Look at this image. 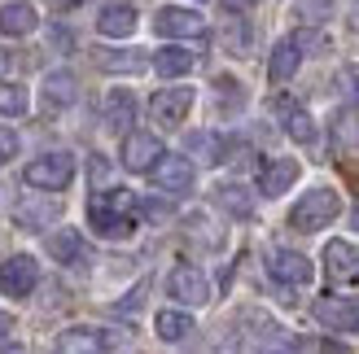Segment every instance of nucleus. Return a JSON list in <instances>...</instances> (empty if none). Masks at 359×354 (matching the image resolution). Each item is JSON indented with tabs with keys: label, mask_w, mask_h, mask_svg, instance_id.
Wrapping results in <instances>:
<instances>
[{
	"label": "nucleus",
	"mask_w": 359,
	"mask_h": 354,
	"mask_svg": "<svg viewBox=\"0 0 359 354\" xmlns=\"http://www.w3.org/2000/svg\"><path fill=\"white\" fill-rule=\"evenodd\" d=\"M88 223L105 241H123L136 232V192L128 188H101L88 197Z\"/></svg>",
	"instance_id": "nucleus-1"
},
{
	"label": "nucleus",
	"mask_w": 359,
	"mask_h": 354,
	"mask_svg": "<svg viewBox=\"0 0 359 354\" xmlns=\"http://www.w3.org/2000/svg\"><path fill=\"white\" fill-rule=\"evenodd\" d=\"M337 210H342V201H337L333 188H311V192H302V201L290 210V227L294 232H320V227H329L337 219Z\"/></svg>",
	"instance_id": "nucleus-2"
},
{
	"label": "nucleus",
	"mask_w": 359,
	"mask_h": 354,
	"mask_svg": "<svg viewBox=\"0 0 359 354\" xmlns=\"http://www.w3.org/2000/svg\"><path fill=\"white\" fill-rule=\"evenodd\" d=\"M22 180L31 188H40V192H62L70 180H75V157L70 153H44V157H35V162H27Z\"/></svg>",
	"instance_id": "nucleus-3"
},
{
	"label": "nucleus",
	"mask_w": 359,
	"mask_h": 354,
	"mask_svg": "<svg viewBox=\"0 0 359 354\" xmlns=\"http://www.w3.org/2000/svg\"><path fill=\"white\" fill-rule=\"evenodd\" d=\"M167 293L180 306H206L210 302V285H206V276L197 271L193 262H180V267L167 276Z\"/></svg>",
	"instance_id": "nucleus-4"
},
{
	"label": "nucleus",
	"mask_w": 359,
	"mask_h": 354,
	"mask_svg": "<svg viewBox=\"0 0 359 354\" xmlns=\"http://www.w3.org/2000/svg\"><path fill=\"white\" fill-rule=\"evenodd\" d=\"M123 167L128 171H154L158 162H163V140H158L154 132H128L123 136Z\"/></svg>",
	"instance_id": "nucleus-5"
},
{
	"label": "nucleus",
	"mask_w": 359,
	"mask_h": 354,
	"mask_svg": "<svg viewBox=\"0 0 359 354\" xmlns=\"http://www.w3.org/2000/svg\"><path fill=\"white\" fill-rule=\"evenodd\" d=\"M267 271H272V280H280V285H290V289H302V285H311V258L307 254H298V250H272V258H267Z\"/></svg>",
	"instance_id": "nucleus-6"
},
{
	"label": "nucleus",
	"mask_w": 359,
	"mask_h": 354,
	"mask_svg": "<svg viewBox=\"0 0 359 354\" xmlns=\"http://www.w3.org/2000/svg\"><path fill=\"white\" fill-rule=\"evenodd\" d=\"M114 346V332L105 328H88V324H75L57 332V354H105Z\"/></svg>",
	"instance_id": "nucleus-7"
},
{
	"label": "nucleus",
	"mask_w": 359,
	"mask_h": 354,
	"mask_svg": "<svg viewBox=\"0 0 359 354\" xmlns=\"http://www.w3.org/2000/svg\"><path fill=\"white\" fill-rule=\"evenodd\" d=\"M0 285H5L9 297H27L35 285H40V262L31 254H13L5 267H0Z\"/></svg>",
	"instance_id": "nucleus-8"
},
{
	"label": "nucleus",
	"mask_w": 359,
	"mask_h": 354,
	"mask_svg": "<svg viewBox=\"0 0 359 354\" xmlns=\"http://www.w3.org/2000/svg\"><path fill=\"white\" fill-rule=\"evenodd\" d=\"M193 105V87H163V92H154L149 101V114L154 122H163V127H180Z\"/></svg>",
	"instance_id": "nucleus-9"
},
{
	"label": "nucleus",
	"mask_w": 359,
	"mask_h": 354,
	"mask_svg": "<svg viewBox=\"0 0 359 354\" xmlns=\"http://www.w3.org/2000/svg\"><path fill=\"white\" fill-rule=\"evenodd\" d=\"M154 31H158V35H171V40H184V35H202V31H206V17L197 13V9L167 5V9H158Z\"/></svg>",
	"instance_id": "nucleus-10"
},
{
	"label": "nucleus",
	"mask_w": 359,
	"mask_h": 354,
	"mask_svg": "<svg viewBox=\"0 0 359 354\" xmlns=\"http://www.w3.org/2000/svg\"><path fill=\"white\" fill-rule=\"evenodd\" d=\"M316 320L329 332H359V302H351V297H320Z\"/></svg>",
	"instance_id": "nucleus-11"
},
{
	"label": "nucleus",
	"mask_w": 359,
	"mask_h": 354,
	"mask_svg": "<svg viewBox=\"0 0 359 354\" xmlns=\"http://www.w3.org/2000/svg\"><path fill=\"white\" fill-rule=\"evenodd\" d=\"M149 175H154V188L158 192H171V197H180V192L193 188V162H189V157H171L167 153Z\"/></svg>",
	"instance_id": "nucleus-12"
},
{
	"label": "nucleus",
	"mask_w": 359,
	"mask_h": 354,
	"mask_svg": "<svg viewBox=\"0 0 359 354\" xmlns=\"http://www.w3.org/2000/svg\"><path fill=\"white\" fill-rule=\"evenodd\" d=\"M294 180H298V162H294V157H267V162L259 167V192H263V197H280Z\"/></svg>",
	"instance_id": "nucleus-13"
},
{
	"label": "nucleus",
	"mask_w": 359,
	"mask_h": 354,
	"mask_svg": "<svg viewBox=\"0 0 359 354\" xmlns=\"http://www.w3.org/2000/svg\"><path fill=\"white\" fill-rule=\"evenodd\" d=\"M97 31L105 35V40H128V35L136 31V9L132 5H105L101 17H97Z\"/></svg>",
	"instance_id": "nucleus-14"
},
{
	"label": "nucleus",
	"mask_w": 359,
	"mask_h": 354,
	"mask_svg": "<svg viewBox=\"0 0 359 354\" xmlns=\"http://www.w3.org/2000/svg\"><path fill=\"white\" fill-rule=\"evenodd\" d=\"M298 62H302V44H298V40H280V44L272 48V57H267V79H272V83L294 79Z\"/></svg>",
	"instance_id": "nucleus-15"
},
{
	"label": "nucleus",
	"mask_w": 359,
	"mask_h": 354,
	"mask_svg": "<svg viewBox=\"0 0 359 354\" xmlns=\"http://www.w3.org/2000/svg\"><path fill=\"white\" fill-rule=\"evenodd\" d=\"M79 87H75V75L70 70H53V75H44V105L48 110H66V105H75Z\"/></svg>",
	"instance_id": "nucleus-16"
},
{
	"label": "nucleus",
	"mask_w": 359,
	"mask_h": 354,
	"mask_svg": "<svg viewBox=\"0 0 359 354\" xmlns=\"http://www.w3.org/2000/svg\"><path fill=\"white\" fill-rule=\"evenodd\" d=\"M35 9L27 5V0H9V5H0V31L5 35H31L35 31Z\"/></svg>",
	"instance_id": "nucleus-17"
},
{
	"label": "nucleus",
	"mask_w": 359,
	"mask_h": 354,
	"mask_svg": "<svg viewBox=\"0 0 359 354\" xmlns=\"http://www.w3.org/2000/svg\"><path fill=\"white\" fill-rule=\"evenodd\" d=\"M97 66L110 70V75H136V70H145L149 62L140 57L136 48H101L97 52Z\"/></svg>",
	"instance_id": "nucleus-18"
},
{
	"label": "nucleus",
	"mask_w": 359,
	"mask_h": 354,
	"mask_svg": "<svg viewBox=\"0 0 359 354\" xmlns=\"http://www.w3.org/2000/svg\"><path fill=\"white\" fill-rule=\"evenodd\" d=\"M193 52L189 48H180V44H167V48H158L154 52V70H158V75H163V79H175V75H189V70H193Z\"/></svg>",
	"instance_id": "nucleus-19"
},
{
	"label": "nucleus",
	"mask_w": 359,
	"mask_h": 354,
	"mask_svg": "<svg viewBox=\"0 0 359 354\" xmlns=\"http://www.w3.org/2000/svg\"><path fill=\"white\" fill-rule=\"evenodd\" d=\"M132 114H136L132 92H128V87H114V92L105 97V127H110V132H128Z\"/></svg>",
	"instance_id": "nucleus-20"
},
{
	"label": "nucleus",
	"mask_w": 359,
	"mask_h": 354,
	"mask_svg": "<svg viewBox=\"0 0 359 354\" xmlns=\"http://www.w3.org/2000/svg\"><path fill=\"white\" fill-rule=\"evenodd\" d=\"M48 254L57 258V262H83V236L75 232V227H57V232L48 236Z\"/></svg>",
	"instance_id": "nucleus-21"
},
{
	"label": "nucleus",
	"mask_w": 359,
	"mask_h": 354,
	"mask_svg": "<svg viewBox=\"0 0 359 354\" xmlns=\"http://www.w3.org/2000/svg\"><path fill=\"white\" fill-rule=\"evenodd\" d=\"M215 201H219L228 215H237V219L255 215V197H250L245 184H219V188H215Z\"/></svg>",
	"instance_id": "nucleus-22"
},
{
	"label": "nucleus",
	"mask_w": 359,
	"mask_h": 354,
	"mask_svg": "<svg viewBox=\"0 0 359 354\" xmlns=\"http://www.w3.org/2000/svg\"><path fill=\"white\" fill-rule=\"evenodd\" d=\"M57 201H22V206H18L13 210V215H18V223H22V227H31V232H40V227H48L53 219H57Z\"/></svg>",
	"instance_id": "nucleus-23"
},
{
	"label": "nucleus",
	"mask_w": 359,
	"mask_h": 354,
	"mask_svg": "<svg viewBox=\"0 0 359 354\" xmlns=\"http://www.w3.org/2000/svg\"><path fill=\"white\" fill-rule=\"evenodd\" d=\"M325 262L333 276H355V262H359V250L351 241H329L325 245Z\"/></svg>",
	"instance_id": "nucleus-24"
},
{
	"label": "nucleus",
	"mask_w": 359,
	"mask_h": 354,
	"mask_svg": "<svg viewBox=\"0 0 359 354\" xmlns=\"http://www.w3.org/2000/svg\"><path fill=\"white\" fill-rule=\"evenodd\" d=\"M154 328H158V337H163V341H184L189 332H193V320H189L184 311H158Z\"/></svg>",
	"instance_id": "nucleus-25"
},
{
	"label": "nucleus",
	"mask_w": 359,
	"mask_h": 354,
	"mask_svg": "<svg viewBox=\"0 0 359 354\" xmlns=\"http://www.w3.org/2000/svg\"><path fill=\"white\" fill-rule=\"evenodd\" d=\"M285 132H290L298 145H311L316 140V122L307 110H298V105H285Z\"/></svg>",
	"instance_id": "nucleus-26"
},
{
	"label": "nucleus",
	"mask_w": 359,
	"mask_h": 354,
	"mask_svg": "<svg viewBox=\"0 0 359 354\" xmlns=\"http://www.w3.org/2000/svg\"><path fill=\"white\" fill-rule=\"evenodd\" d=\"M0 114H27V92L18 83H9V79H0Z\"/></svg>",
	"instance_id": "nucleus-27"
},
{
	"label": "nucleus",
	"mask_w": 359,
	"mask_h": 354,
	"mask_svg": "<svg viewBox=\"0 0 359 354\" xmlns=\"http://www.w3.org/2000/svg\"><path fill=\"white\" fill-rule=\"evenodd\" d=\"M13 157H18V132L13 127H0V167L13 162Z\"/></svg>",
	"instance_id": "nucleus-28"
},
{
	"label": "nucleus",
	"mask_w": 359,
	"mask_h": 354,
	"mask_svg": "<svg viewBox=\"0 0 359 354\" xmlns=\"http://www.w3.org/2000/svg\"><path fill=\"white\" fill-rule=\"evenodd\" d=\"M337 79H342L346 97H351V101L359 105V66H355V62H346V66H342V75H337Z\"/></svg>",
	"instance_id": "nucleus-29"
},
{
	"label": "nucleus",
	"mask_w": 359,
	"mask_h": 354,
	"mask_svg": "<svg viewBox=\"0 0 359 354\" xmlns=\"http://www.w3.org/2000/svg\"><path fill=\"white\" fill-rule=\"evenodd\" d=\"M140 297H145V285H136V289H132V297H128V302H123L118 311H128V315H132V311L140 306Z\"/></svg>",
	"instance_id": "nucleus-30"
},
{
	"label": "nucleus",
	"mask_w": 359,
	"mask_h": 354,
	"mask_svg": "<svg viewBox=\"0 0 359 354\" xmlns=\"http://www.w3.org/2000/svg\"><path fill=\"white\" fill-rule=\"evenodd\" d=\"M215 354H237V337H219V350Z\"/></svg>",
	"instance_id": "nucleus-31"
},
{
	"label": "nucleus",
	"mask_w": 359,
	"mask_h": 354,
	"mask_svg": "<svg viewBox=\"0 0 359 354\" xmlns=\"http://www.w3.org/2000/svg\"><path fill=\"white\" fill-rule=\"evenodd\" d=\"M9 332H13V315H0V341H5Z\"/></svg>",
	"instance_id": "nucleus-32"
},
{
	"label": "nucleus",
	"mask_w": 359,
	"mask_h": 354,
	"mask_svg": "<svg viewBox=\"0 0 359 354\" xmlns=\"http://www.w3.org/2000/svg\"><path fill=\"white\" fill-rule=\"evenodd\" d=\"M259 354H290V346H263Z\"/></svg>",
	"instance_id": "nucleus-33"
},
{
	"label": "nucleus",
	"mask_w": 359,
	"mask_h": 354,
	"mask_svg": "<svg viewBox=\"0 0 359 354\" xmlns=\"http://www.w3.org/2000/svg\"><path fill=\"white\" fill-rule=\"evenodd\" d=\"M351 223H355V227H359V206H355V210H351Z\"/></svg>",
	"instance_id": "nucleus-34"
},
{
	"label": "nucleus",
	"mask_w": 359,
	"mask_h": 354,
	"mask_svg": "<svg viewBox=\"0 0 359 354\" xmlns=\"http://www.w3.org/2000/svg\"><path fill=\"white\" fill-rule=\"evenodd\" d=\"M5 354H27V350H22V346H13V350H5Z\"/></svg>",
	"instance_id": "nucleus-35"
},
{
	"label": "nucleus",
	"mask_w": 359,
	"mask_h": 354,
	"mask_svg": "<svg viewBox=\"0 0 359 354\" xmlns=\"http://www.w3.org/2000/svg\"><path fill=\"white\" fill-rule=\"evenodd\" d=\"M325 354H337V350H333V346H325Z\"/></svg>",
	"instance_id": "nucleus-36"
}]
</instances>
